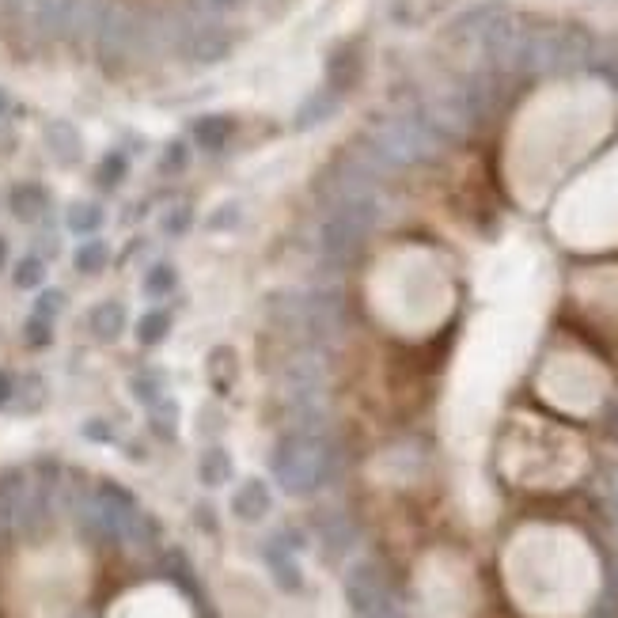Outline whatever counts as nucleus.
I'll return each instance as SVG.
<instances>
[{
    "mask_svg": "<svg viewBox=\"0 0 618 618\" xmlns=\"http://www.w3.org/2000/svg\"><path fill=\"white\" fill-rule=\"evenodd\" d=\"M338 471V452L327 433H296L277 444L273 452V478L289 497H311L319 486H327Z\"/></svg>",
    "mask_w": 618,
    "mask_h": 618,
    "instance_id": "obj_1",
    "label": "nucleus"
},
{
    "mask_svg": "<svg viewBox=\"0 0 618 618\" xmlns=\"http://www.w3.org/2000/svg\"><path fill=\"white\" fill-rule=\"evenodd\" d=\"M364 145L380 156L383 164L391 167H410V164H425L433 160L440 148H444V137L437 129L429 126L425 118H414V114H395V118H383L372 126V133L364 137Z\"/></svg>",
    "mask_w": 618,
    "mask_h": 618,
    "instance_id": "obj_2",
    "label": "nucleus"
},
{
    "mask_svg": "<svg viewBox=\"0 0 618 618\" xmlns=\"http://www.w3.org/2000/svg\"><path fill=\"white\" fill-rule=\"evenodd\" d=\"M380 194H361V198H346L330 205L327 220L319 228V247L327 262L342 266L364 247V239L372 236V228L380 224Z\"/></svg>",
    "mask_w": 618,
    "mask_h": 618,
    "instance_id": "obj_3",
    "label": "nucleus"
},
{
    "mask_svg": "<svg viewBox=\"0 0 618 618\" xmlns=\"http://www.w3.org/2000/svg\"><path fill=\"white\" fill-rule=\"evenodd\" d=\"M346 600L361 618H402L399 600L376 562H357L346 573Z\"/></svg>",
    "mask_w": 618,
    "mask_h": 618,
    "instance_id": "obj_4",
    "label": "nucleus"
},
{
    "mask_svg": "<svg viewBox=\"0 0 618 618\" xmlns=\"http://www.w3.org/2000/svg\"><path fill=\"white\" fill-rule=\"evenodd\" d=\"M95 42L99 50L110 57L133 54L145 46V19L137 16L133 8H122V4H107L103 8V19L95 27Z\"/></svg>",
    "mask_w": 618,
    "mask_h": 618,
    "instance_id": "obj_5",
    "label": "nucleus"
},
{
    "mask_svg": "<svg viewBox=\"0 0 618 618\" xmlns=\"http://www.w3.org/2000/svg\"><path fill=\"white\" fill-rule=\"evenodd\" d=\"M346 327V296L342 289H315L304 296V334L315 342H334Z\"/></svg>",
    "mask_w": 618,
    "mask_h": 618,
    "instance_id": "obj_6",
    "label": "nucleus"
},
{
    "mask_svg": "<svg viewBox=\"0 0 618 618\" xmlns=\"http://www.w3.org/2000/svg\"><path fill=\"white\" fill-rule=\"evenodd\" d=\"M425 122L437 129L440 137H463V133H471V126L478 122V118H474L467 91L452 88V91H440V95L429 99V107H425Z\"/></svg>",
    "mask_w": 618,
    "mask_h": 618,
    "instance_id": "obj_7",
    "label": "nucleus"
},
{
    "mask_svg": "<svg viewBox=\"0 0 618 618\" xmlns=\"http://www.w3.org/2000/svg\"><path fill=\"white\" fill-rule=\"evenodd\" d=\"M323 383H327V364L319 353H296L285 368V387H289L292 406H311L323 402Z\"/></svg>",
    "mask_w": 618,
    "mask_h": 618,
    "instance_id": "obj_8",
    "label": "nucleus"
},
{
    "mask_svg": "<svg viewBox=\"0 0 618 618\" xmlns=\"http://www.w3.org/2000/svg\"><path fill=\"white\" fill-rule=\"evenodd\" d=\"M270 509H273V497H270V486H266L262 478H247V482L232 493V516L243 520V524L266 520Z\"/></svg>",
    "mask_w": 618,
    "mask_h": 618,
    "instance_id": "obj_9",
    "label": "nucleus"
},
{
    "mask_svg": "<svg viewBox=\"0 0 618 618\" xmlns=\"http://www.w3.org/2000/svg\"><path fill=\"white\" fill-rule=\"evenodd\" d=\"M266 565H270L273 581L281 592H300L304 588V573H300V565L292 558V546H285V539H270L266 543Z\"/></svg>",
    "mask_w": 618,
    "mask_h": 618,
    "instance_id": "obj_10",
    "label": "nucleus"
},
{
    "mask_svg": "<svg viewBox=\"0 0 618 618\" xmlns=\"http://www.w3.org/2000/svg\"><path fill=\"white\" fill-rule=\"evenodd\" d=\"M232 133H236V122L228 114H205V118L194 122V141L205 152H220V148L232 141Z\"/></svg>",
    "mask_w": 618,
    "mask_h": 618,
    "instance_id": "obj_11",
    "label": "nucleus"
},
{
    "mask_svg": "<svg viewBox=\"0 0 618 618\" xmlns=\"http://www.w3.org/2000/svg\"><path fill=\"white\" fill-rule=\"evenodd\" d=\"M88 323H91V334H95L99 342H118L122 330H126V308L114 304V300H107V304L91 308Z\"/></svg>",
    "mask_w": 618,
    "mask_h": 618,
    "instance_id": "obj_12",
    "label": "nucleus"
},
{
    "mask_svg": "<svg viewBox=\"0 0 618 618\" xmlns=\"http://www.w3.org/2000/svg\"><path fill=\"white\" fill-rule=\"evenodd\" d=\"M46 148L54 152L57 164H76V160H80V152H84V145H80V133H76L69 122H50V126H46Z\"/></svg>",
    "mask_w": 618,
    "mask_h": 618,
    "instance_id": "obj_13",
    "label": "nucleus"
},
{
    "mask_svg": "<svg viewBox=\"0 0 618 618\" xmlns=\"http://www.w3.org/2000/svg\"><path fill=\"white\" fill-rule=\"evenodd\" d=\"M232 474H236V463H232V455L224 452V448H205L198 459V478L201 486H224V482H232Z\"/></svg>",
    "mask_w": 618,
    "mask_h": 618,
    "instance_id": "obj_14",
    "label": "nucleus"
},
{
    "mask_svg": "<svg viewBox=\"0 0 618 618\" xmlns=\"http://www.w3.org/2000/svg\"><path fill=\"white\" fill-rule=\"evenodd\" d=\"M8 209H12V217H19V220H38L46 213V190L35 186V182H23V186L12 190Z\"/></svg>",
    "mask_w": 618,
    "mask_h": 618,
    "instance_id": "obj_15",
    "label": "nucleus"
},
{
    "mask_svg": "<svg viewBox=\"0 0 618 618\" xmlns=\"http://www.w3.org/2000/svg\"><path fill=\"white\" fill-rule=\"evenodd\" d=\"M236 349L228 346H217L209 353V383L217 387L220 395H228L232 387H236Z\"/></svg>",
    "mask_w": 618,
    "mask_h": 618,
    "instance_id": "obj_16",
    "label": "nucleus"
},
{
    "mask_svg": "<svg viewBox=\"0 0 618 618\" xmlns=\"http://www.w3.org/2000/svg\"><path fill=\"white\" fill-rule=\"evenodd\" d=\"M65 224H69V232H76V236H91V232L103 228V209L91 205V201H76V205H69V213H65Z\"/></svg>",
    "mask_w": 618,
    "mask_h": 618,
    "instance_id": "obj_17",
    "label": "nucleus"
},
{
    "mask_svg": "<svg viewBox=\"0 0 618 618\" xmlns=\"http://www.w3.org/2000/svg\"><path fill=\"white\" fill-rule=\"evenodd\" d=\"M334 107H338V99H334L330 91H327V95L319 91V95H311L308 103L300 107V114H296V122H292V126H296V129H311L315 122L330 118V114H334Z\"/></svg>",
    "mask_w": 618,
    "mask_h": 618,
    "instance_id": "obj_18",
    "label": "nucleus"
},
{
    "mask_svg": "<svg viewBox=\"0 0 618 618\" xmlns=\"http://www.w3.org/2000/svg\"><path fill=\"white\" fill-rule=\"evenodd\" d=\"M167 334H171V315L167 311H148L137 323V342L141 346H160Z\"/></svg>",
    "mask_w": 618,
    "mask_h": 618,
    "instance_id": "obj_19",
    "label": "nucleus"
},
{
    "mask_svg": "<svg viewBox=\"0 0 618 618\" xmlns=\"http://www.w3.org/2000/svg\"><path fill=\"white\" fill-rule=\"evenodd\" d=\"M247 0H186V16L194 19H220L228 12H239Z\"/></svg>",
    "mask_w": 618,
    "mask_h": 618,
    "instance_id": "obj_20",
    "label": "nucleus"
},
{
    "mask_svg": "<svg viewBox=\"0 0 618 618\" xmlns=\"http://www.w3.org/2000/svg\"><path fill=\"white\" fill-rule=\"evenodd\" d=\"M175 281H179V273L171 270L167 262H160V266H152L145 277V292L148 296H167V292L175 289Z\"/></svg>",
    "mask_w": 618,
    "mask_h": 618,
    "instance_id": "obj_21",
    "label": "nucleus"
},
{
    "mask_svg": "<svg viewBox=\"0 0 618 618\" xmlns=\"http://www.w3.org/2000/svg\"><path fill=\"white\" fill-rule=\"evenodd\" d=\"M42 277H46V266H42V258H23L12 273V281H16V289H38L42 285Z\"/></svg>",
    "mask_w": 618,
    "mask_h": 618,
    "instance_id": "obj_22",
    "label": "nucleus"
},
{
    "mask_svg": "<svg viewBox=\"0 0 618 618\" xmlns=\"http://www.w3.org/2000/svg\"><path fill=\"white\" fill-rule=\"evenodd\" d=\"M110 251L103 247V243H84L80 251H76V270L80 273H99L103 266H107Z\"/></svg>",
    "mask_w": 618,
    "mask_h": 618,
    "instance_id": "obj_23",
    "label": "nucleus"
},
{
    "mask_svg": "<svg viewBox=\"0 0 618 618\" xmlns=\"http://www.w3.org/2000/svg\"><path fill=\"white\" fill-rule=\"evenodd\" d=\"M175 421H179V406L175 402H152V429L160 437H175Z\"/></svg>",
    "mask_w": 618,
    "mask_h": 618,
    "instance_id": "obj_24",
    "label": "nucleus"
},
{
    "mask_svg": "<svg viewBox=\"0 0 618 618\" xmlns=\"http://www.w3.org/2000/svg\"><path fill=\"white\" fill-rule=\"evenodd\" d=\"M133 395L141 402H160V376H133Z\"/></svg>",
    "mask_w": 618,
    "mask_h": 618,
    "instance_id": "obj_25",
    "label": "nucleus"
},
{
    "mask_svg": "<svg viewBox=\"0 0 618 618\" xmlns=\"http://www.w3.org/2000/svg\"><path fill=\"white\" fill-rule=\"evenodd\" d=\"M239 213H243V209L228 201V205H220L217 213L209 217V228H213V232H224V228H232V224H239Z\"/></svg>",
    "mask_w": 618,
    "mask_h": 618,
    "instance_id": "obj_26",
    "label": "nucleus"
},
{
    "mask_svg": "<svg viewBox=\"0 0 618 618\" xmlns=\"http://www.w3.org/2000/svg\"><path fill=\"white\" fill-rule=\"evenodd\" d=\"M122 175H126V160H122V156H107L103 167H99V182H103V186L122 182Z\"/></svg>",
    "mask_w": 618,
    "mask_h": 618,
    "instance_id": "obj_27",
    "label": "nucleus"
},
{
    "mask_svg": "<svg viewBox=\"0 0 618 618\" xmlns=\"http://www.w3.org/2000/svg\"><path fill=\"white\" fill-rule=\"evenodd\" d=\"M61 308H65V296H61L57 289H46L42 296H38L35 315H42V319H46V315H57Z\"/></svg>",
    "mask_w": 618,
    "mask_h": 618,
    "instance_id": "obj_28",
    "label": "nucleus"
},
{
    "mask_svg": "<svg viewBox=\"0 0 618 618\" xmlns=\"http://www.w3.org/2000/svg\"><path fill=\"white\" fill-rule=\"evenodd\" d=\"M27 338H31L35 346H46V342L54 338V330H50V323H46L42 315H35V319H31V327H27Z\"/></svg>",
    "mask_w": 618,
    "mask_h": 618,
    "instance_id": "obj_29",
    "label": "nucleus"
},
{
    "mask_svg": "<svg viewBox=\"0 0 618 618\" xmlns=\"http://www.w3.org/2000/svg\"><path fill=\"white\" fill-rule=\"evenodd\" d=\"M186 220H190V213H186V209H179V213H175V217H171V213H167V232H175V236H179L182 228H186Z\"/></svg>",
    "mask_w": 618,
    "mask_h": 618,
    "instance_id": "obj_30",
    "label": "nucleus"
},
{
    "mask_svg": "<svg viewBox=\"0 0 618 618\" xmlns=\"http://www.w3.org/2000/svg\"><path fill=\"white\" fill-rule=\"evenodd\" d=\"M12 391H16V383H12V376H8L4 368H0V406L12 399Z\"/></svg>",
    "mask_w": 618,
    "mask_h": 618,
    "instance_id": "obj_31",
    "label": "nucleus"
},
{
    "mask_svg": "<svg viewBox=\"0 0 618 618\" xmlns=\"http://www.w3.org/2000/svg\"><path fill=\"white\" fill-rule=\"evenodd\" d=\"M88 437L110 440V429H107V425H103V421H91V425H88Z\"/></svg>",
    "mask_w": 618,
    "mask_h": 618,
    "instance_id": "obj_32",
    "label": "nucleus"
},
{
    "mask_svg": "<svg viewBox=\"0 0 618 618\" xmlns=\"http://www.w3.org/2000/svg\"><path fill=\"white\" fill-rule=\"evenodd\" d=\"M4 110H8V95H4V91H0V114H4Z\"/></svg>",
    "mask_w": 618,
    "mask_h": 618,
    "instance_id": "obj_33",
    "label": "nucleus"
},
{
    "mask_svg": "<svg viewBox=\"0 0 618 618\" xmlns=\"http://www.w3.org/2000/svg\"><path fill=\"white\" fill-rule=\"evenodd\" d=\"M4 255H8V247H4V239H0V262H4Z\"/></svg>",
    "mask_w": 618,
    "mask_h": 618,
    "instance_id": "obj_34",
    "label": "nucleus"
}]
</instances>
